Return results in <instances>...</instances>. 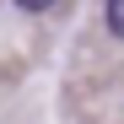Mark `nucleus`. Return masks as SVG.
<instances>
[{
    "label": "nucleus",
    "mask_w": 124,
    "mask_h": 124,
    "mask_svg": "<svg viewBox=\"0 0 124 124\" xmlns=\"http://www.w3.org/2000/svg\"><path fill=\"white\" fill-rule=\"evenodd\" d=\"M16 6H22V11H49L54 0H16Z\"/></svg>",
    "instance_id": "nucleus-2"
},
{
    "label": "nucleus",
    "mask_w": 124,
    "mask_h": 124,
    "mask_svg": "<svg viewBox=\"0 0 124 124\" xmlns=\"http://www.w3.org/2000/svg\"><path fill=\"white\" fill-rule=\"evenodd\" d=\"M102 22H108V32H113V38H124V0H108Z\"/></svg>",
    "instance_id": "nucleus-1"
}]
</instances>
